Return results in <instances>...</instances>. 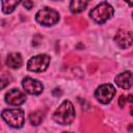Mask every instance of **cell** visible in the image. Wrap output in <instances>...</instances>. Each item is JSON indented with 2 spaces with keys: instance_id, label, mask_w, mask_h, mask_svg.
<instances>
[{
  "instance_id": "obj_18",
  "label": "cell",
  "mask_w": 133,
  "mask_h": 133,
  "mask_svg": "<svg viewBox=\"0 0 133 133\" xmlns=\"http://www.w3.org/2000/svg\"><path fill=\"white\" fill-rule=\"evenodd\" d=\"M127 99H128V102L133 103V95H129V96H127Z\"/></svg>"
},
{
  "instance_id": "obj_13",
  "label": "cell",
  "mask_w": 133,
  "mask_h": 133,
  "mask_svg": "<svg viewBox=\"0 0 133 133\" xmlns=\"http://www.w3.org/2000/svg\"><path fill=\"white\" fill-rule=\"evenodd\" d=\"M21 2L20 1H2L1 4H2V11L4 14H10L15 10V8L20 4Z\"/></svg>"
},
{
  "instance_id": "obj_17",
  "label": "cell",
  "mask_w": 133,
  "mask_h": 133,
  "mask_svg": "<svg viewBox=\"0 0 133 133\" xmlns=\"http://www.w3.org/2000/svg\"><path fill=\"white\" fill-rule=\"evenodd\" d=\"M23 5H24L25 8L31 9L32 6H33V2H32V1H24V2H23Z\"/></svg>"
},
{
  "instance_id": "obj_1",
  "label": "cell",
  "mask_w": 133,
  "mask_h": 133,
  "mask_svg": "<svg viewBox=\"0 0 133 133\" xmlns=\"http://www.w3.org/2000/svg\"><path fill=\"white\" fill-rule=\"evenodd\" d=\"M75 115H76V113H75V109H74L73 104L69 100H65L54 111L53 119L55 123H57L59 125L68 126L74 122Z\"/></svg>"
},
{
  "instance_id": "obj_11",
  "label": "cell",
  "mask_w": 133,
  "mask_h": 133,
  "mask_svg": "<svg viewBox=\"0 0 133 133\" xmlns=\"http://www.w3.org/2000/svg\"><path fill=\"white\" fill-rule=\"evenodd\" d=\"M23 63V59L20 53L14 52L8 54L7 58H6V64L8 68L10 69H19Z\"/></svg>"
},
{
  "instance_id": "obj_19",
  "label": "cell",
  "mask_w": 133,
  "mask_h": 133,
  "mask_svg": "<svg viewBox=\"0 0 133 133\" xmlns=\"http://www.w3.org/2000/svg\"><path fill=\"white\" fill-rule=\"evenodd\" d=\"M128 4H129L130 6H133V2H128Z\"/></svg>"
},
{
  "instance_id": "obj_2",
  "label": "cell",
  "mask_w": 133,
  "mask_h": 133,
  "mask_svg": "<svg viewBox=\"0 0 133 133\" xmlns=\"http://www.w3.org/2000/svg\"><path fill=\"white\" fill-rule=\"evenodd\" d=\"M114 14V9L111 4L108 2H101L97 6H95L90 12L89 17L98 24H103L106 21H108Z\"/></svg>"
},
{
  "instance_id": "obj_12",
  "label": "cell",
  "mask_w": 133,
  "mask_h": 133,
  "mask_svg": "<svg viewBox=\"0 0 133 133\" xmlns=\"http://www.w3.org/2000/svg\"><path fill=\"white\" fill-rule=\"evenodd\" d=\"M88 2L84 0H73L70 2V10L72 14H79L85 9Z\"/></svg>"
},
{
  "instance_id": "obj_15",
  "label": "cell",
  "mask_w": 133,
  "mask_h": 133,
  "mask_svg": "<svg viewBox=\"0 0 133 133\" xmlns=\"http://www.w3.org/2000/svg\"><path fill=\"white\" fill-rule=\"evenodd\" d=\"M127 102H128L127 96H124V95H122V96L118 98V106H119L121 108H124Z\"/></svg>"
},
{
  "instance_id": "obj_8",
  "label": "cell",
  "mask_w": 133,
  "mask_h": 133,
  "mask_svg": "<svg viewBox=\"0 0 133 133\" xmlns=\"http://www.w3.org/2000/svg\"><path fill=\"white\" fill-rule=\"evenodd\" d=\"M26 101L25 92L18 88H12L5 94V102L11 106H20Z\"/></svg>"
},
{
  "instance_id": "obj_14",
  "label": "cell",
  "mask_w": 133,
  "mask_h": 133,
  "mask_svg": "<svg viewBox=\"0 0 133 133\" xmlns=\"http://www.w3.org/2000/svg\"><path fill=\"white\" fill-rule=\"evenodd\" d=\"M43 119H44V112L39 110H36L29 114V122L33 126H38L43 122Z\"/></svg>"
},
{
  "instance_id": "obj_3",
  "label": "cell",
  "mask_w": 133,
  "mask_h": 133,
  "mask_svg": "<svg viewBox=\"0 0 133 133\" xmlns=\"http://www.w3.org/2000/svg\"><path fill=\"white\" fill-rule=\"evenodd\" d=\"M1 116L4 122H6L12 128H22L25 122L24 111L21 108H11L2 110Z\"/></svg>"
},
{
  "instance_id": "obj_6",
  "label": "cell",
  "mask_w": 133,
  "mask_h": 133,
  "mask_svg": "<svg viewBox=\"0 0 133 133\" xmlns=\"http://www.w3.org/2000/svg\"><path fill=\"white\" fill-rule=\"evenodd\" d=\"M114 95H115V88L112 84L109 83L100 85L95 91L96 99L102 104H108L112 100Z\"/></svg>"
},
{
  "instance_id": "obj_20",
  "label": "cell",
  "mask_w": 133,
  "mask_h": 133,
  "mask_svg": "<svg viewBox=\"0 0 133 133\" xmlns=\"http://www.w3.org/2000/svg\"><path fill=\"white\" fill-rule=\"evenodd\" d=\"M130 113H131V115H133V109H132V110L130 111Z\"/></svg>"
},
{
  "instance_id": "obj_4",
  "label": "cell",
  "mask_w": 133,
  "mask_h": 133,
  "mask_svg": "<svg viewBox=\"0 0 133 133\" xmlns=\"http://www.w3.org/2000/svg\"><path fill=\"white\" fill-rule=\"evenodd\" d=\"M35 20L43 26H52L58 23L59 21V14L53 8L44 7L39 9L35 15Z\"/></svg>"
},
{
  "instance_id": "obj_7",
  "label": "cell",
  "mask_w": 133,
  "mask_h": 133,
  "mask_svg": "<svg viewBox=\"0 0 133 133\" xmlns=\"http://www.w3.org/2000/svg\"><path fill=\"white\" fill-rule=\"evenodd\" d=\"M22 86L25 92L33 96H37L43 92L44 90V85L41 81L30 78V77H25L22 80Z\"/></svg>"
},
{
  "instance_id": "obj_10",
  "label": "cell",
  "mask_w": 133,
  "mask_h": 133,
  "mask_svg": "<svg viewBox=\"0 0 133 133\" xmlns=\"http://www.w3.org/2000/svg\"><path fill=\"white\" fill-rule=\"evenodd\" d=\"M114 81L117 86H119L123 89H129L132 84H133V75L129 71H125L121 74H118L115 78Z\"/></svg>"
},
{
  "instance_id": "obj_5",
  "label": "cell",
  "mask_w": 133,
  "mask_h": 133,
  "mask_svg": "<svg viewBox=\"0 0 133 133\" xmlns=\"http://www.w3.org/2000/svg\"><path fill=\"white\" fill-rule=\"evenodd\" d=\"M50 63V56L47 54H38L31 57L27 61V69L30 72H44L48 69Z\"/></svg>"
},
{
  "instance_id": "obj_9",
  "label": "cell",
  "mask_w": 133,
  "mask_h": 133,
  "mask_svg": "<svg viewBox=\"0 0 133 133\" xmlns=\"http://www.w3.org/2000/svg\"><path fill=\"white\" fill-rule=\"evenodd\" d=\"M114 42L121 49H127L133 44V34L131 31L119 29L114 35Z\"/></svg>"
},
{
  "instance_id": "obj_16",
  "label": "cell",
  "mask_w": 133,
  "mask_h": 133,
  "mask_svg": "<svg viewBox=\"0 0 133 133\" xmlns=\"http://www.w3.org/2000/svg\"><path fill=\"white\" fill-rule=\"evenodd\" d=\"M10 81H11V78H10V77L7 78V79H5V75H2V79H1V83H2V85H1V88H4L7 84H9Z\"/></svg>"
},
{
  "instance_id": "obj_22",
  "label": "cell",
  "mask_w": 133,
  "mask_h": 133,
  "mask_svg": "<svg viewBox=\"0 0 133 133\" xmlns=\"http://www.w3.org/2000/svg\"><path fill=\"white\" fill-rule=\"evenodd\" d=\"M132 17H133V14H132Z\"/></svg>"
},
{
  "instance_id": "obj_21",
  "label": "cell",
  "mask_w": 133,
  "mask_h": 133,
  "mask_svg": "<svg viewBox=\"0 0 133 133\" xmlns=\"http://www.w3.org/2000/svg\"><path fill=\"white\" fill-rule=\"evenodd\" d=\"M62 133H72V132H62Z\"/></svg>"
}]
</instances>
